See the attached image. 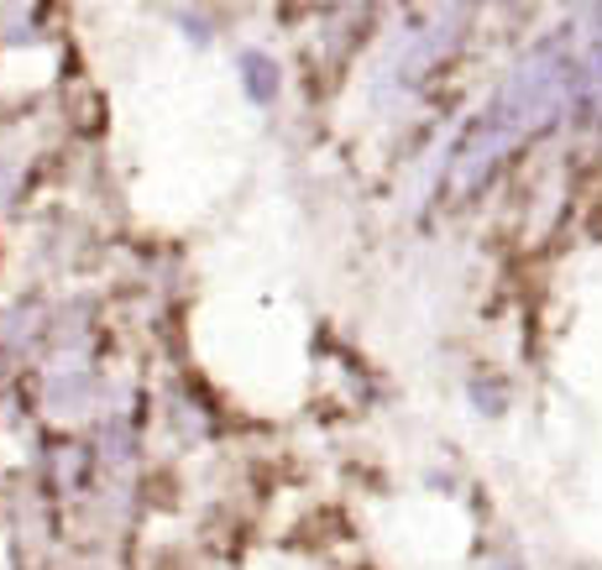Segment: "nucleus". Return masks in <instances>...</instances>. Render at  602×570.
Wrapping results in <instances>:
<instances>
[{"label": "nucleus", "instance_id": "obj_1", "mask_svg": "<svg viewBox=\"0 0 602 570\" xmlns=\"http://www.w3.org/2000/svg\"><path fill=\"white\" fill-rule=\"evenodd\" d=\"M241 80H246V95L257 99V105H267V99L278 95V68L262 59V53H246V59H241Z\"/></svg>", "mask_w": 602, "mask_h": 570}]
</instances>
